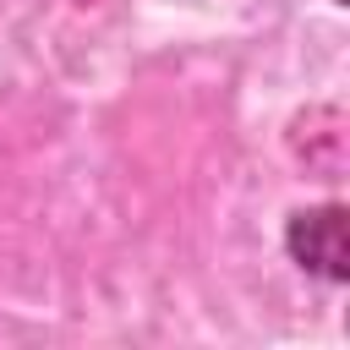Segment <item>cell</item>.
<instances>
[{"label":"cell","instance_id":"6da1fadb","mask_svg":"<svg viewBox=\"0 0 350 350\" xmlns=\"http://www.w3.org/2000/svg\"><path fill=\"white\" fill-rule=\"evenodd\" d=\"M290 246L328 279H345V208H317L290 224Z\"/></svg>","mask_w":350,"mask_h":350}]
</instances>
